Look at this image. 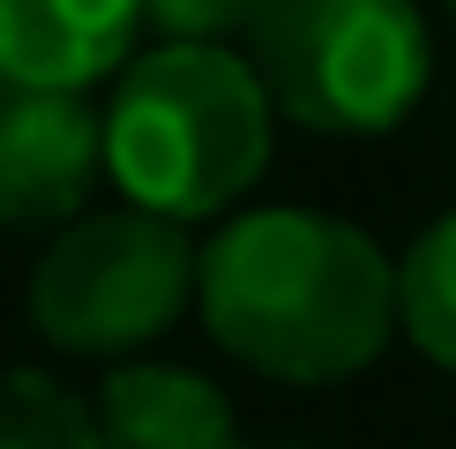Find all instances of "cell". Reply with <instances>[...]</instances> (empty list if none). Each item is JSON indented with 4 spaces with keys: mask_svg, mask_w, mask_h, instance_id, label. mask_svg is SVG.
<instances>
[{
    "mask_svg": "<svg viewBox=\"0 0 456 449\" xmlns=\"http://www.w3.org/2000/svg\"><path fill=\"white\" fill-rule=\"evenodd\" d=\"M0 449H105L98 404H83L45 367H8L0 374Z\"/></svg>",
    "mask_w": 456,
    "mask_h": 449,
    "instance_id": "9",
    "label": "cell"
},
{
    "mask_svg": "<svg viewBox=\"0 0 456 449\" xmlns=\"http://www.w3.org/2000/svg\"><path fill=\"white\" fill-rule=\"evenodd\" d=\"M202 322L270 382H345L396 337V262L330 210H240L202 248Z\"/></svg>",
    "mask_w": 456,
    "mask_h": 449,
    "instance_id": "1",
    "label": "cell"
},
{
    "mask_svg": "<svg viewBox=\"0 0 456 449\" xmlns=\"http://www.w3.org/2000/svg\"><path fill=\"white\" fill-rule=\"evenodd\" d=\"M449 15H456V0H449Z\"/></svg>",
    "mask_w": 456,
    "mask_h": 449,
    "instance_id": "11",
    "label": "cell"
},
{
    "mask_svg": "<svg viewBox=\"0 0 456 449\" xmlns=\"http://www.w3.org/2000/svg\"><path fill=\"white\" fill-rule=\"evenodd\" d=\"M270 0H150V23L165 37H187V45H224L232 30H255V15Z\"/></svg>",
    "mask_w": 456,
    "mask_h": 449,
    "instance_id": "10",
    "label": "cell"
},
{
    "mask_svg": "<svg viewBox=\"0 0 456 449\" xmlns=\"http://www.w3.org/2000/svg\"><path fill=\"white\" fill-rule=\"evenodd\" d=\"M105 449H240L232 404L210 374L173 360H120L98 389Z\"/></svg>",
    "mask_w": 456,
    "mask_h": 449,
    "instance_id": "7",
    "label": "cell"
},
{
    "mask_svg": "<svg viewBox=\"0 0 456 449\" xmlns=\"http://www.w3.org/2000/svg\"><path fill=\"white\" fill-rule=\"evenodd\" d=\"M202 299V248L158 210H90L45 240L30 270V330L83 360L150 352Z\"/></svg>",
    "mask_w": 456,
    "mask_h": 449,
    "instance_id": "4",
    "label": "cell"
},
{
    "mask_svg": "<svg viewBox=\"0 0 456 449\" xmlns=\"http://www.w3.org/2000/svg\"><path fill=\"white\" fill-rule=\"evenodd\" d=\"M247 61L307 135H389L427 98L434 37L419 0H270Z\"/></svg>",
    "mask_w": 456,
    "mask_h": 449,
    "instance_id": "3",
    "label": "cell"
},
{
    "mask_svg": "<svg viewBox=\"0 0 456 449\" xmlns=\"http://www.w3.org/2000/svg\"><path fill=\"white\" fill-rule=\"evenodd\" d=\"M105 180V105L83 90H8L0 98V224H75Z\"/></svg>",
    "mask_w": 456,
    "mask_h": 449,
    "instance_id": "5",
    "label": "cell"
},
{
    "mask_svg": "<svg viewBox=\"0 0 456 449\" xmlns=\"http://www.w3.org/2000/svg\"><path fill=\"white\" fill-rule=\"evenodd\" d=\"M150 0H0V75L15 90H90L135 61Z\"/></svg>",
    "mask_w": 456,
    "mask_h": 449,
    "instance_id": "6",
    "label": "cell"
},
{
    "mask_svg": "<svg viewBox=\"0 0 456 449\" xmlns=\"http://www.w3.org/2000/svg\"><path fill=\"white\" fill-rule=\"evenodd\" d=\"M277 105L232 45H165L135 53L105 98V173L135 210L173 224L224 217L270 165Z\"/></svg>",
    "mask_w": 456,
    "mask_h": 449,
    "instance_id": "2",
    "label": "cell"
},
{
    "mask_svg": "<svg viewBox=\"0 0 456 449\" xmlns=\"http://www.w3.org/2000/svg\"><path fill=\"white\" fill-rule=\"evenodd\" d=\"M396 330L456 374V210L434 217L396 262Z\"/></svg>",
    "mask_w": 456,
    "mask_h": 449,
    "instance_id": "8",
    "label": "cell"
}]
</instances>
